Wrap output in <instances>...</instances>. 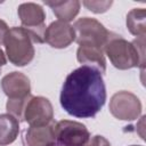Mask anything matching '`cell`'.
Here are the masks:
<instances>
[{
	"instance_id": "8992f818",
	"label": "cell",
	"mask_w": 146,
	"mask_h": 146,
	"mask_svg": "<svg viewBox=\"0 0 146 146\" xmlns=\"http://www.w3.org/2000/svg\"><path fill=\"white\" fill-rule=\"evenodd\" d=\"M111 114L123 121H133L141 113V103L139 98L130 91H117L110 100Z\"/></svg>"
},
{
	"instance_id": "e0dca14e",
	"label": "cell",
	"mask_w": 146,
	"mask_h": 146,
	"mask_svg": "<svg viewBox=\"0 0 146 146\" xmlns=\"http://www.w3.org/2000/svg\"><path fill=\"white\" fill-rule=\"evenodd\" d=\"M84 146H111V144L105 137L96 135V136L89 138V140L84 144Z\"/></svg>"
},
{
	"instance_id": "9a60e30c",
	"label": "cell",
	"mask_w": 146,
	"mask_h": 146,
	"mask_svg": "<svg viewBox=\"0 0 146 146\" xmlns=\"http://www.w3.org/2000/svg\"><path fill=\"white\" fill-rule=\"evenodd\" d=\"M127 27L132 35L145 38L146 34V10L144 8H133L127 15Z\"/></svg>"
},
{
	"instance_id": "8fae6325",
	"label": "cell",
	"mask_w": 146,
	"mask_h": 146,
	"mask_svg": "<svg viewBox=\"0 0 146 146\" xmlns=\"http://www.w3.org/2000/svg\"><path fill=\"white\" fill-rule=\"evenodd\" d=\"M24 141L26 146H57L55 136V123L43 125H30L25 131Z\"/></svg>"
},
{
	"instance_id": "ffe728a7",
	"label": "cell",
	"mask_w": 146,
	"mask_h": 146,
	"mask_svg": "<svg viewBox=\"0 0 146 146\" xmlns=\"http://www.w3.org/2000/svg\"><path fill=\"white\" fill-rule=\"evenodd\" d=\"M130 146H140V145H130Z\"/></svg>"
},
{
	"instance_id": "52a82bcc",
	"label": "cell",
	"mask_w": 146,
	"mask_h": 146,
	"mask_svg": "<svg viewBox=\"0 0 146 146\" xmlns=\"http://www.w3.org/2000/svg\"><path fill=\"white\" fill-rule=\"evenodd\" d=\"M55 136L59 146H84L90 138V132L80 122L62 120L55 123Z\"/></svg>"
},
{
	"instance_id": "2e32d148",
	"label": "cell",
	"mask_w": 146,
	"mask_h": 146,
	"mask_svg": "<svg viewBox=\"0 0 146 146\" xmlns=\"http://www.w3.org/2000/svg\"><path fill=\"white\" fill-rule=\"evenodd\" d=\"M83 6L95 14H103L110 9L113 1H83Z\"/></svg>"
},
{
	"instance_id": "9c48e42d",
	"label": "cell",
	"mask_w": 146,
	"mask_h": 146,
	"mask_svg": "<svg viewBox=\"0 0 146 146\" xmlns=\"http://www.w3.org/2000/svg\"><path fill=\"white\" fill-rule=\"evenodd\" d=\"M75 41V32L72 25L63 21L52 22L44 32V42L52 48L63 49Z\"/></svg>"
},
{
	"instance_id": "3957f363",
	"label": "cell",
	"mask_w": 146,
	"mask_h": 146,
	"mask_svg": "<svg viewBox=\"0 0 146 146\" xmlns=\"http://www.w3.org/2000/svg\"><path fill=\"white\" fill-rule=\"evenodd\" d=\"M3 44L6 55L15 66H25L34 58V47L29 33L21 26L9 29L5 36Z\"/></svg>"
},
{
	"instance_id": "277c9868",
	"label": "cell",
	"mask_w": 146,
	"mask_h": 146,
	"mask_svg": "<svg viewBox=\"0 0 146 146\" xmlns=\"http://www.w3.org/2000/svg\"><path fill=\"white\" fill-rule=\"evenodd\" d=\"M75 41L79 46H91L103 48L114 33L110 32L100 22L90 17L79 18L73 25Z\"/></svg>"
},
{
	"instance_id": "d6986e66",
	"label": "cell",
	"mask_w": 146,
	"mask_h": 146,
	"mask_svg": "<svg viewBox=\"0 0 146 146\" xmlns=\"http://www.w3.org/2000/svg\"><path fill=\"white\" fill-rule=\"evenodd\" d=\"M6 63H7L6 55H5V52L2 51V49L0 48V73H1V67H2L3 65H6Z\"/></svg>"
},
{
	"instance_id": "7a4b0ae2",
	"label": "cell",
	"mask_w": 146,
	"mask_h": 146,
	"mask_svg": "<svg viewBox=\"0 0 146 146\" xmlns=\"http://www.w3.org/2000/svg\"><path fill=\"white\" fill-rule=\"evenodd\" d=\"M112 65L119 70H129L145 65V38H137L132 42L121 35L113 34L104 47Z\"/></svg>"
},
{
	"instance_id": "6da1fadb",
	"label": "cell",
	"mask_w": 146,
	"mask_h": 146,
	"mask_svg": "<svg viewBox=\"0 0 146 146\" xmlns=\"http://www.w3.org/2000/svg\"><path fill=\"white\" fill-rule=\"evenodd\" d=\"M59 100L70 115L80 119L94 117L106 102V87L102 73L87 65L72 71L63 83Z\"/></svg>"
},
{
	"instance_id": "5b68a950",
	"label": "cell",
	"mask_w": 146,
	"mask_h": 146,
	"mask_svg": "<svg viewBox=\"0 0 146 146\" xmlns=\"http://www.w3.org/2000/svg\"><path fill=\"white\" fill-rule=\"evenodd\" d=\"M18 17L22 27L29 33L32 42L43 43L46 32V13L44 9L34 2H24L18 6Z\"/></svg>"
},
{
	"instance_id": "5bb4252c",
	"label": "cell",
	"mask_w": 146,
	"mask_h": 146,
	"mask_svg": "<svg viewBox=\"0 0 146 146\" xmlns=\"http://www.w3.org/2000/svg\"><path fill=\"white\" fill-rule=\"evenodd\" d=\"M19 132L18 120L9 113L0 114V146L13 144Z\"/></svg>"
},
{
	"instance_id": "4fadbf2b",
	"label": "cell",
	"mask_w": 146,
	"mask_h": 146,
	"mask_svg": "<svg viewBox=\"0 0 146 146\" xmlns=\"http://www.w3.org/2000/svg\"><path fill=\"white\" fill-rule=\"evenodd\" d=\"M47 6L52 9V13L58 18V21L71 22L79 14L81 2L78 0H67V1H44Z\"/></svg>"
},
{
	"instance_id": "30bf717a",
	"label": "cell",
	"mask_w": 146,
	"mask_h": 146,
	"mask_svg": "<svg viewBox=\"0 0 146 146\" xmlns=\"http://www.w3.org/2000/svg\"><path fill=\"white\" fill-rule=\"evenodd\" d=\"M1 88L8 99L23 98L31 95L30 79L22 72H11L1 80Z\"/></svg>"
},
{
	"instance_id": "7c38bea8",
	"label": "cell",
	"mask_w": 146,
	"mask_h": 146,
	"mask_svg": "<svg viewBox=\"0 0 146 146\" xmlns=\"http://www.w3.org/2000/svg\"><path fill=\"white\" fill-rule=\"evenodd\" d=\"M76 59L79 63L95 67L100 73L106 71V59L104 56V49L91 46H79L76 51Z\"/></svg>"
},
{
	"instance_id": "ba28073f",
	"label": "cell",
	"mask_w": 146,
	"mask_h": 146,
	"mask_svg": "<svg viewBox=\"0 0 146 146\" xmlns=\"http://www.w3.org/2000/svg\"><path fill=\"white\" fill-rule=\"evenodd\" d=\"M52 119L54 108L49 99L41 96H31L24 110L23 121L30 125H43L52 122Z\"/></svg>"
},
{
	"instance_id": "ac0fdd59",
	"label": "cell",
	"mask_w": 146,
	"mask_h": 146,
	"mask_svg": "<svg viewBox=\"0 0 146 146\" xmlns=\"http://www.w3.org/2000/svg\"><path fill=\"white\" fill-rule=\"evenodd\" d=\"M9 29H8V25L5 21L0 19V44L3 43V40H5V36L6 34L8 33Z\"/></svg>"
}]
</instances>
